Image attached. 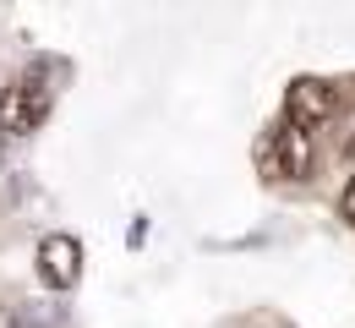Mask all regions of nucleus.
Segmentation results:
<instances>
[{
    "mask_svg": "<svg viewBox=\"0 0 355 328\" xmlns=\"http://www.w3.org/2000/svg\"><path fill=\"white\" fill-rule=\"evenodd\" d=\"M268 142H273V170L284 181H306L311 175V164H317V132L295 126V121H279Z\"/></svg>",
    "mask_w": 355,
    "mask_h": 328,
    "instance_id": "nucleus-4",
    "label": "nucleus"
},
{
    "mask_svg": "<svg viewBox=\"0 0 355 328\" xmlns=\"http://www.w3.org/2000/svg\"><path fill=\"white\" fill-rule=\"evenodd\" d=\"M39 279L49 284V290H77V279H83V241L66 230H55L39 241Z\"/></svg>",
    "mask_w": 355,
    "mask_h": 328,
    "instance_id": "nucleus-3",
    "label": "nucleus"
},
{
    "mask_svg": "<svg viewBox=\"0 0 355 328\" xmlns=\"http://www.w3.org/2000/svg\"><path fill=\"white\" fill-rule=\"evenodd\" d=\"M49 104H55V71H49V60H33L22 77H11V83L0 88V137H28V132H39Z\"/></svg>",
    "mask_w": 355,
    "mask_h": 328,
    "instance_id": "nucleus-1",
    "label": "nucleus"
},
{
    "mask_svg": "<svg viewBox=\"0 0 355 328\" xmlns=\"http://www.w3.org/2000/svg\"><path fill=\"white\" fill-rule=\"evenodd\" d=\"M339 153H345V159H350V164H355V126H350V132H345V148H339Z\"/></svg>",
    "mask_w": 355,
    "mask_h": 328,
    "instance_id": "nucleus-6",
    "label": "nucleus"
},
{
    "mask_svg": "<svg viewBox=\"0 0 355 328\" xmlns=\"http://www.w3.org/2000/svg\"><path fill=\"white\" fill-rule=\"evenodd\" d=\"M0 328H17V318H11V312H6V307H0Z\"/></svg>",
    "mask_w": 355,
    "mask_h": 328,
    "instance_id": "nucleus-7",
    "label": "nucleus"
},
{
    "mask_svg": "<svg viewBox=\"0 0 355 328\" xmlns=\"http://www.w3.org/2000/svg\"><path fill=\"white\" fill-rule=\"evenodd\" d=\"M339 214H345V225H355V175L345 181V191H339Z\"/></svg>",
    "mask_w": 355,
    "mask_h": 328,
    "instance_id": "nucleus-5",
    "label": "nucleus"
},
{
    "mask_svg": "<svg viewBox=\"0 0 355 328\" xmlns=\"http://www.w3.org/2000/svg\"><path fill=\"white\" fill-rule=\"evenodd\" d=\"M339 115V88L328 83V77H295L290 88H284V121H295V126H328Z\"/></svg>",
    "mask_w": 355,
    "mask_h": 328,
    "instance_id": "nucleus-2",
    "label": "nucleus"
}]
</instances>
